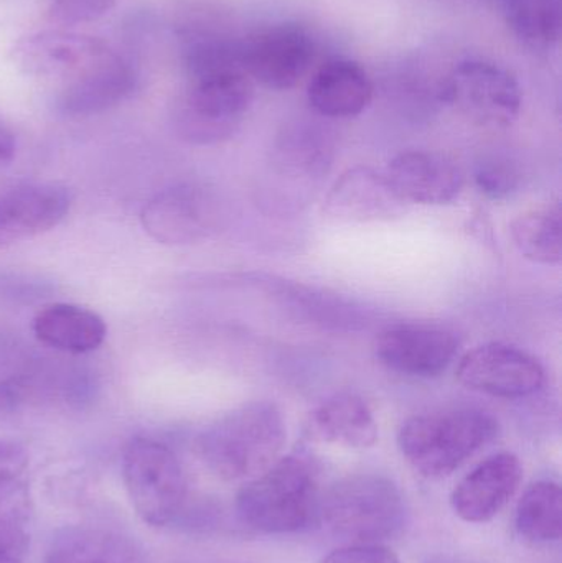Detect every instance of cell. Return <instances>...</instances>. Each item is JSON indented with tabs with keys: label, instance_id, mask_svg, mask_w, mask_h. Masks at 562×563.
I'll use <instances>...</instances> for the list:
<instances>
[{
	"label": "cell",
	"instance_id": "cell-1",
	"mask_svg": "<svg viewBox=\"0 0 562 563\" xmlns=\"http://www.w3.org/2000/svg\"><path fill=\"white\" fill-rule=\"evenodd\" d=\"M286 420L269 400L238 407L208 427L197 440L201 462L220 478H254L269 468L283 452Z\"/></svg>",
	"mask_w": 562,
	"mask_h": 563
},
{
	"label": "cell",
	"instance_id": "cell-2",
	"mask_svg": "<svg viewBox=\"0 0 562 563\" xmlns=\"http://www.w3.org/2000/svg\"><path fill=\"white\" fill-rule=\"evenodd\" d=\"M319 470L304 453L277 459L254 476L236 499L241 519L257 531L287 534L320 515Z\"/></svg>",
	"mask_w": 562,
	"mask_h": 563
},
{
	"label": "cell",
	"instance_id": "cell-3",
	"mask_svg": "<svg viewBox=\"0 0 562 563\" xmlns=\"http://www.w3.org/2000/svg\"><path fill=\"white\" fill-rule=\"evenodd\" d=\"M494 416L477 409L421 413L403 423L398 445L409 465L428 478L461 468L498 435Z\"/></svg>",
	"mask_w": 562,
	"mask_h": 563
},
{
	"label": "cell",
	"instance_id": "cell-4",
	"mask_svg": "<svg viewBox=\"0 0 562 563\" xmlns=\"http://www.w3.org/2000/svg\"><path fill=\"white\" fill-rule=\"evenodd\" d=\"M330 529L355 544H382L405 528L406 508L395 483L378 475H353L337 482L320 501Z\"/></svg>",
	"mask_w": 562,
	"mask_h": 563
},
{
	"label": "cell",
	"instance_id": "cell-5",
	"mask_svg": "<svg viewBox=\"0 0 562 563\" xmlns=\"http://www.w3.org/2000/svg\"><path fill=\"white\" fill-rule=\"evenodd\" d=\"M122 478L132 508L152 528L174 525L187 503V478L177 455L152 439L132 440L122 456Z\"/></svg>",
	"mask_w": 562,
	"mask_h": 563
},
{
	"label": "cell",
	"instance_id": "cell-6",
	"mask_svg": "<svg viewBox=\"0 0 562 563\" xmlns=\"http://www.w3.org/2000/svg\"><path fill=\"white\" fill-rule=\"evenodd\" d=\"M253 99V79L247 73L228 71L195 79L175 102V132L191 144H217L234 134Z\"/></svg>",
	"mask_w": 562,
	"mask_h": 563
},
{
	"label": "cell",
	"instance_id": "cell-7",
	"mask_svg": "<svg viewBox=\"0 0 562 563\" xmlns=\"http://www.w3.org/2000/svg\"><path fill=\"white\" fill-rule=\"evenodd\" d=\"M439 96L469 121L487 129L510 128L524 104L517 78L504 66L485 59H469L455 66Z\"/></svg>",
	"mask_w": 562,
	"mask_h": 563
},
{
	"label": "cell",
	"instance_id": "cell-8",
	"mask_svg": "<svg viewBox=\"0 0 562 563\" xmlns=\"http://www.w3.org/2000/svg\"><path fill=\"white\" fill-rule=\"evenodd\" d=\"M141 221L158 243L185 246L213 236L220 230L223 210L213 191L184 184L155 195L142 210Z\"/></svg>",
	"mask_w": 562,
	"mask_h": 563
},
{
	"label": "cell",
	"instance_id": "cell-9",
	"mask_svg": "<svg viewBox=\"0 0 562 563\" xmlns=\"http://www.w3.org/2000/svg\"><path fill=\"white\" fill-rule=\"evenodd\" d=\"M455 376L467 389L500 399L533 396L544 384L540 361L507 343H485L469 351Z\"/></svg>",
	"mask_w": 562,
	"mask_h": 563
},
{
	"label": "cell",
	"instance_id": "cell-10",
	"mask_svg": "<svg viewBox=\"0 0 562 563\" xmlns=\"http://www.w3.org/2000/svg\"><path fill=\"white\" fill-rule=\"evenodd\" d=\"M241 58L251 79L286 91L299 85L312 68L316 45L302 26L283 23L241 40Z\"/></svg>",
	"mask_w": 562,
	"mask_h": 563
},
{
	"label": "cell",
	"instance_id": "cell-11",
	"mask_svg": "<svg viewBox=\"0 0 562 563\" xmlns=\"http://www.w3.org/2000/svg\"><path fill=\"white\" fill-rule=\"evenodd\" d=\"M459 340L444 328L429 324H396L375 340V354L389 371L411 377H436L444 373L455 354Z\"/></svg>",
	"mask_w": 562,
	"mask_h": 563
},
{
	"label": "cell",
	"instance_id": "cell-12",
	"mask_svg": "<svg viewBox=\"0 0 562 563\" xmlns=\"http://www.w3.org/2000/svg\"><path fill=\"white\" fill-rule=\"evenodd\" d=\"M386 180L405 203L441 207L458 200L464 190L461 165L439 152L406 151L385 172Z\"/></svg>",
	"mask_w": 562,
	"mask_h": 563
},
{
	"label": "cell",
	"instance_id": "cell-13",
	"mask_svg": "<svg viewBox=\"0 0 562 563\" xmlns=\"http://www.w3.org/2000/svg\"><path fill=\"white\" fill-rule=\"evenodd\" d=\"M71 203V191L58 184H25L0 195V247L48 233Z\"/></svg>",
	"mask_w": 562,
	"mask_h": 563
},
{
	"label": "cell",
	"instance_id": "cell-14",
	"mask_svg": "<svg viewBox=\"0 0 562 563\" xmlns=\"http://www.w3.org/2000/svg\"><path fill=\"white\" fill-rule=\"evenodd\" d=\"M524 479V466L510 452L497 453L469 473L452 493V508L465 522L491 521L514 498Z\"/></svg>",
	"mask_w": 562,
	"mask_h": 563
},
{
	"label": "cell",
	"instance_id": "cell-15",
	"mask_svg": "<svg viewBox=\"0 0 562 563\" xmlns=\"http://www.w3.org/2000/svg\"><path fill=\"white\" fill-rule=\"evenodd\" d=\"M405 201L385 175L368 167L346 170L330 188L323 213L337 223H379L401 217Z\"/></svg>",
	"mask_w": 562,
	"mask_h": 563
},
{
	"label": "cell",
	"instance_id": "cell-16",
	"mask_svg": "<svg viewBox=\"0 0 562 563\" xmlns=\"http://www.w3.org/2000/svg\"><path fill=\"white\" fill-rule=\"evenodd\" d=\"M114 55L102 40L78 33L46 32L23 40L16 58L26 71L79 78Z\"/></svg>",
	"mask_w": 562,
	"mask_h": 563
},
{
	"label": "cell",
	"instance_id": "cell-17",
	"mask_svg": "<svg viewBox=\"0 0 562 563\" xmlns=\"http://www.w3.org/2000/svg\"><path fill=\"white\" fill-rule=\"evenodd\" d=\"M139 73L131 62L109 56L101 65L68 82L56 99V109L66 118H89L121 104L135 91Z\"/></svg>",
	"mask_w": 562,
	"mask_h": 563
},
{
	"label": "cell",
	"instance_id": "cell-18",
	"mask_svg": "<svg viewBox=\"0 0 562 563\" xmlns=\"http://www.w3.org/2000/svg\"><path fill=\"white\" fill-rule=\"evenodd\" d=\"M373 91L372 79L359 63L330 59L310 79L307 98L317 114L346 119L368 108Z\"/></svg>",
	"mask_w": 562,
	"mask_h": 563
},
{
	"label": "cell",
	"instance_id": "cell-19",
	"mask_svg": "<svg viewBox=\"0 0 562 563\" xmlns=\"http://www.w3.org/2000/svg\"><path fill=\"white\" fill-rule=\"evenodd\" d=\"M43 563L148 562L144 549L129 536L99 526H71L52 539Z\"/></svg>",
	"mask_w": 562,
	"mask_h": 563
},
{
	"label": "cell",
	"instance_id": "cell-20",
	"mask_svg": "<svg viewBox=\"0 0 562 563\" xmlns=\"http://www.w3.org/2000/svg\"><path fill=\"white\" fill-rule=\"evenodd\" d=\"M33 334L40 343L68 354H85L104 343L108 327L89 308L73 303H53L33 318Z\"/></svg>",
	"mask_w": 562,
	"mask_h": 563
},
{
	"label": "cell",
	"instance_id": "cell-21",
	"mask_svg": "<svg viewBox=\"0 0 562 563\" xmlns=\"http://www.w3.org/2000/svg\"><path fill=\"white\" fill-rule=\"evenodd\" d=\"M310 435L349 449H372L378 426L368 404L355 394H339L320 404L310 417Z\"/></svg>",
	"mask_w": 562,
	"mask_h": 563
},
{
	"label": "cell",
	"instance_id": "cell-22",
	"mask_svg": "<svg viewBox=\"0 0 562 563\" xmlns=\"http://www.w3.org/2000/svg\"><path fill=\"white\" fill-rule=\"evenodd\" d=\"M510 234L525 260L541 266H558L562 261L560 203L544 205L518 214L511 221Z\"/></svg>",
	"mask_w": 562,
	"mask_h": 563
},
{
	"label": "cell",
	"instance_id": "cell-23",
	"mask_svg": "<svg viewBox=\"0 0 562 563\" xmlns=\"http://www.w3.org/2000/svg\"><path fill=\"white\" fill-rule=\"evenodd\" d=\"M507 25L520 42L548 52L560 43L561 0H500Z\"/></svg>",
	"mask_w": 562,
	"mask_h": 563
},
{
	"label": "cell",
	"instance_id": "cell-24",
	"mask_svg": "<svg viewBox=\"0 0 562 563\" xmlns=\"http://www.w3.org/2000/svg\"><path fill=\"white\" fill-rule=\"evenodd\" d=\"M276 168L290 178H319L329 170L332 145L320 129L299 125L286 132L276 152Z\"/></svg>",
	"mask_w": 562,
	"mask_h": 563
},
{
	"label": "cell",
	"instance_id": "cell-25",
	"mask_svg": "<svg viewBox=\"0 0 562 563\" xmlns=\"http://www.w3.org/2000/svg\"><path fill=\"white\" fill-rule=\"evenodd\" d=\"M517 528L528 541H560L562 534L560 485L540 482L530 486L518 503Z\"/></svg>",
	"mask_w": 562,
	"mask_h": 563
},
{
	"label": "cell",
	"instance_id": "cell-26",
	"mask_svg": "<svg viewBox=\"0 0 562 563\" xmlns=\"http://www.w3.org/2000/svg\"><path fill=\"white\" fill-rule=\"evenodd\" d=\"M38 369L16 344L0 340V413L13 412L35 393Z\"/></svg>",
	"mask_w": 562,
	"mask_h": 563
},
{
	"label": "cell",
	"instance_id": "cell-27",
	"mask_svg": "<svg viewBox=\"0 0 562 563\" xmlns=\"http://www.w3.org/2000/svg\"><path fill=\"white\" fill-rule=\"evenodd\" d=\"M20 486L0 496V563H26L30 534Z\"/></svg>",
	"mask_w": 562,
	"mask_h": 563
},
{
	"label": "cell",
	"instance_id": "cell-28",
	"mask_svg": "<svg viewBox=\"0 0 562 563\" xmlns=\"http://www.w3.org/2000/svg\"><path fill=\"white\" fill-rule=\"evenodd\" d=\"M475 185L485 197L504 200L520 187V172L507 162H485L475 170Z\"/></svg>",
	"mask_w": 562,
	"mask_h": 563
},
{
	"label": "cell",
	"instance_id": "cell-29",
	"mask_svg": "<svg viewBox=\"0 0 562 563\" xmlns=\"http://www.w3.org/2000/svg\"><path fill=\"white\" fill-rule=\"evenodd\" d=\"M118 0H49V19L59 23H86L101 19Z\"/></svg>",
	"mask_w": 562,
	"mask_h": 563
},
{
	"label": "cell",
	"instance_id": "cell-30",
	"mask_svg": "<svg viewBox=\"0 0 562 563\" xmlns=\"http://www.w3.org/2000/svg\"><path fill=\"white\" fill-rule=\"evenodd\" d=\"M29 468V455L19 443L0 439V496L22 486Z\"/></svg>",
	"mask_w": 562,
	"mask_h": 563
},
{
	"label": "cell",
	"instance_id": "cell-31",
	"mask_svg": "<svg viewBox=\"0 0 562 563\" xmlns=\"http://www.w3.org/2000/svg\"><path fill=\"white\" fill-rule=\"evenodd\" d=\"M319 563H401L398 555L382 544H355L330 552Z\"/></svg>",
	"mask_w": 562,
	"mask_h": 563
},
{
	"label": "cell",
	"instance_id": "cell-32",
	"mask_svg": "<svg viewBox=\"0 0 562 563\" xmlns=\"http://www.w3.org/2000/svg\"><path fill=\"white\" fill-rule=\"evenodd\" d=\"M15 135L0 121V164L12 161L13 155H15Z\"/></svg>",
	"mask_w": 562,
	"mask_h": 563
},
{
	"label": "cell",
	"instance_id": "cell-33",
	"mask_svg": "<svg viewBox=\"0 0 562 563\" xmlns=\"http://www.w3.org/2000/svg\"><path fill=\"white\" fill-rule=\"evenodd\" d=\"M431 563H474L464 561V559H455V558H439L434 559Z\"/></svg>",
	"mask_w": 562,
	"mask_h": 563
}]
</instances>
